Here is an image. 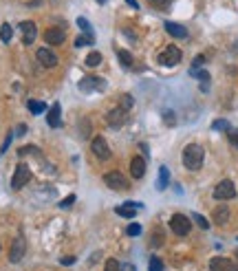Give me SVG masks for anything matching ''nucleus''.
Instances as JSON below:
<instances>
[{
	"label": "nucleus",
	"mask_w": 238,
	"mask_h": 271,
	"mask_svg": "<svg viewBox=\"0 0 238 271\" xmlns=\"http://www.w3.org/2000/svg\"><path fill=\"white\" fill-rule=\"evenodd\" d=\"M203 159H205V152L199 143H190V146L183 148V166H186L187 170H192V172L201 170Z\"/></svg>",
	"instance_id": "f257e3e1"
},
{
	"label": "nucleus",
	"mask_w": 238,
	"mask_h": 271,
	"mask_svg": "<svg viewBox=\"0 0 238 271\" xmlns=\"http://www.w3.org/2000/svg\"><path fill=\"white\" fill-rule=\"evenodd\" d=\"M104 183L110 187V190H128L130 187V183H128V179H126L124 174L119 170H113V172H106L104 174Z\"/></svg>",
	"instance_id": "f03ea898"
},
{
	"label": "nucleus",
	"mask_w": 238,
	"mask_h": 271,
	"mask_svg": "<svg viewBox=\"0 0 238 271\" xmlns=\"http://www.w3.org/2000/svg\"><path fill=\"white\" fill-rule=\"evenodd\" d=\"M29 181H31V168H29L27 163H18L14 176H11V187H14V190H20V187L27 186Z\"/></svg>",
	"instance_id": "7ed1b4c3"
},
{
	"label": "nucleus",
	"mask_w": 238,
	"mask_h": 271,
	"mask_svg": "<svg viewBox=\"0 0 238 271\" xmlns=\"http://www.w3.org/2000/svg\"><path fill=\"white\" fill-rule=\"evenodd\" d=\"M170 229L176 234V236H187V234H190V229H192V223H190V219H187V216L174 214L170 219Z\"/></svg>",
	"instance_id": "20e7f679"
},
{
	"label": "nucleus",
	"mask_w": 238,
	"mask_h": 271,
	"mask_svg": "<svg viewBox=\"0 0 238 271\" xmlns=\"http://www.w3.org/2000/svg\"><path fill=\"white\" fill-rule=\"evenodd\" d=\"M91 150H93V154H95L100 161H108L110 157H113V152H110V148H108V143H106V139L104 137H95L91 141Z\"/></svg>",
	"instance_id": "39448f33"
},
{
	"label": "nucleus",
	"mask_w": 238,
	"mask_h": 271,
	"mask_svg": "<svg viewBox=\"0 0 238 271\" xmlns=\"http://www.w3.org/2000/svg\"><path fill=\"white\" fill-rule=\"evenodd\" d=\"M181 49L179 47H166V51L161 53V55H159V62L163 64V67H174V64H179L181 62Z\"/></svg>",
	"instance_id": "423d86ee"
},
{
	"label": "nucleus",
	"mask_w": 238,
	"mask_h": 271,
	"mask_svg": "<svg viewBox=\"0 0 238 271\" xmlns=\"http://www.w3.org/2000/svg\"><path fill=\"white\" fill-rule=\"evenodd\" d=\"M236 196V187H234V183L229 179H225V181H221L219 186L214 187V199H219V201H229V199H234Z\"/></svg>",
	"instance_id": "0eeeda50"
},
{
	"label": "nucleus",
	"mask_w": 238,
	"mask_h": 271,
	"mask_svg": "<svg viewBox=\"0 0 238 271\" xmlns=\"http://www.w3.org/2000/svg\"><path fill=\"white\" fill-rule=\"evenodd\" d=\"M106 121H108V126H113V128H121V126L128 121V110H124L121 106H117V108H113L108 115H106Z\"/></svg>",
	"instance_id": "6e6552de"
},
{
	"label": "nucleus",
	"mask_w": 238,
	"mask_h": 271,
	"mask_svg": "<svg viewBox=\"0 0 238 271\" xmlns=\"http://www.w3.org/2000/svg\"><path fill=\"white\" fill-rule=\"evenodd\" d=\"M77 86H80V90H84V93H91V90H104L106 80L88 75V77H84V80H80V84Z\"/></svg>",
	"instance_id": "1a4fd4ad"
},
{
	"label": "nucleus",
	"mask_w": 238,
	"mask_h": 271,
	"mask_svg": "<svg viewBox=\"0 0 238 271\" xmlns=\"http://www.w3.org/2000/svg\"><path fill=\"white\" fill-rule=\"evenodd\" d=\"M24 252H27V240H24L22 236H18L14 243H11L9 260L11 262H20V260H22V256H24Z\"/></svg>",
	"instance_id": "9d476101"
},
{
	"label": "nucleus",
	"mask_w": 238,
	"mask_h": 271,
	"mask_svg": "<svg viewBox=\"0 0 238 271\" xmlns=\"http://www.w3.org/2000/svg\"><path fill=\"white\" fill-rule=\"evenodd\" d=\"M38 60H40V64L42 67H47V68H53V67H57V55L51 51V49H47V47H42V49H38Z\"/></svg>",
	"instance_id": "9b49d317"
},
{
	"label": "nucleus",
	"mask_w": 238,
	"mask_h": 271,
	"mask_svg": "<svg viewBox=\"0 0 238 271\" xmlns=\"http://www.w3.org/2000/svg\"><path fill=\"white\" fill-rule=\"evenodd\" d=\"M44 40H47L49 47H57V44H62L67 40V34L62 29H47L44 31Z\"/></svg>",
	"instance_id": "f8f14e48"
},
{
	"label": "nucleus",
	"mask_w": 238,
	"mask_h": 271,
	"mask_svg": "<svg viewBox=\"0 0 238 271\" xmlns=\"http://www.w3.org/2000/svg\"><path fill=\"white\" fill-rule=\"evenodd\" d=\"M20 31H22V42L24 44H31L35 40V35H38V27H35L34 22H20Z\"/></svg>",
	"instance_id": "ddd939ff"
},
{
	"label": "nucleus",
	"mask_w": 238,
	"mask_h": 271,
	"mask_svg": "<svg viewBox=\"0 0 238 271\" xmlns=\"http://www.w3.org/2000/svg\"><path fill=\"white\" fill-rule=\"evenodd\" d=\"M60 117H62V106L60 104H53L51 108H49V113H47V124L51 126V128H60Z\"/></svg>",
	"instance_id": "4468645a"
},
{
	"label": "nucleus",
	"mask_w": 238,
	"mask_h": 271,
	"mask_svg": "<svg viewBox=\"0 0 238 271\" xmlns=\"http://www.w3.org/2000/svg\"><path fill=\"white\" fill-rule=\"evenodd\" d=\"M190 75L192 77H196V80H201V90H203V93H207V90H210V73L207 71H203V68H194L192 67L190 68Z\"/></svg>",
	"instance_id": "2eb2a0df"
},
{
	"label": "nucleus",
	"mask_w": 238,
	"mask_h": 271,
	"mask_svg": "<svg viewBox=\"0 0 238 271\" xmlns=\"http://www.w3.org/2000/svg\"><path fill=\"white\" fill-rule=\"evenodd\" d=\"M137 209H141V205H139V203H133V201H130V203L117 205V209H115V212H117L119 216H124V219H133V216L137 214Z\"/></svg>",
	"instance_id": "dca6fc26"
},
{
	"label": "nucleus",
	"mask_w": 238,
	"mask_h": 271,
	"mask_svg": "<svg viewBox=\"0 0 238 271\" xmlns=\"http://www.w3.org/2000/svg\"><path fill=\"white\" fill-rule=\"evenodd\" d=\"M130 174H133L135 179H143V174H146V159L135 157L133 161H130Z\"/></svg>",
	"instance_id": "f3484780"
},
{
	"label": "nucleus",
	"mask_w": 238,
	"mask_h": 271,
	"mask_svg": "<svg viewBox=\"0 0 238 271\" xmlns=\"http://www.w3.org/2000/svg\"><path fill=\"white\" fill-rule=\"evenodd\" d=\"M166 31L172 35V38H179V40H186V38H187V29L183 27V24L166 22Z\"/></svg>",
	"instance_id": "a211bd4d"
},
{
	"label": "nucleus",
	"mask_w": 238,
	"mask_h": 271,
	"mask_svg": "<svg viewBox=\"0 0 238 271\" xmlns=\"http://www.w3.org/2000/svg\"><path fill=\"white\" fill-rule=\"evenodd\" d=\"M210 271H232V262L227 258H212L210 260Z\"/></svg>",
	"instance_id": "6ab92c4d"
},
{
	"label": "nucleus",
	"mask_w": 238,
	"mask_h": 271,
	"mask_svg": "<svg viewBox=\"0 0 238 271\" xmlns=\"http://www.w3.org/2000/svg\"><path fill=\"white\" fill-rule=\"evenodd\" d=\"M229 220V207L227 205H219L214 209V223L216 225H225Z\"/></svg>",
	"instance_id": "aec40b11"
},
{
	"label": "nucleus",
	"mask_w": 238,
	"mask_h": 271,
	"mask_svg": "<svg viewBox=\"0 0 238 271\" xmlns=\"http://www.w3.org/2000/svg\"><path fill=\"white\" fill-rule=\"evenodd\" d=\"M168 183H170V170L166 166L159 168V181H157V190H166Z\"/></svg>",
	"instance_id": "412c9836"
},
{
	"label": "nucleus",
	"mask_w": 238,
	"mask_h": 271,
	"mask_svg": "<svg viewBox=\"0 0 238 271\" xmlns=\"http://www.w3.org/2000/svg\"><path fill=\"white\" fill-rule=\"evenodd\" d=\"M117 60L124 64L126 68H130V67L135 64V60H133V55H130V51H126V49H119V51H117Z\"/></svg>",
	"instance_id": "4be33fe9"
},
{
	"label": "nucleus",
	"mask_w": 238,
	"mask_h": 271,
	"mask_svg": "<svg viewBox=\"0 0 238 271\" xmlns=\"http://www.w3.org/2000/svg\"><path fill=\"white\" fill-rule=\"evenodd\" d=\"M27 108L31 110L34 115H40V113H44V110H47V104H44V102H38V100H29L27 102Z\"/></svg>",
	"instance_id": "5701e85b"
},
{
	"label": "nucleus",
	"mask_w": 238,
	"mask_h": 271,
	"mask_svg": "<svg viewBox=\"0 0 238 271\" xmlns=\"http://www.w3.org/2000/svg\"><path fill=\"white\" fill-rule=\"evenodd\" d=\"M11 35H14V29H11V24H2V27H0V40H2V42H11Z\"/></svg>",
	"instance_id": "b1692460"
},
{
	"label": "nucleus",
	"mask_w": 238,
	"mask_h": 271,
	"mask_svg": "<svg viewBox=\"0 0 238 271\" xmlns=\"http://www.w3.org/2000/svg\"><path fill=\"white\" fill-rule=\"evenodd\" d=\"M18 154H20V157H24V154H35V157H42V152H40L38 148H34V146H24V148H20Z\"/></svg>",
	"instance_id": "393cba45"
},
{
	"label": "nucleus",
	"mask_w": 238,
	"mask_h": 271,
	"mask_svg": "<svg viewBox=\"0 0 238 271\" xmlns=\"http://www.w3.org/2000/svg\"><path fill=\"white\" fill-rule=\"evenodd\" d=\"M93 42H95V40H93V35L86 34V38H84V35H80V38L75 40V47H91Z\"/></svg>",
	"instance_id": "a878e982"
},
{
	"label": "nucleus",
	"mask_w": 238,
	"mask_h": 271,
	"mask_svg": "<svg viewBox=\"0 0 238 271\" xmlns=\"http://www.w3.org/2000/svg\"><path fill=\"white\" fill-rule=\"evenodd\" d=\"M97 64H102V53H91L86 57V67H97Z\"/></svg>",
	"instance_id": "bb28decb"
},
{
	"label": "nucleus",
	"mask_w": 238,
	"mask_h": 271,
	"mask_svg": "<svg viewBox=\"0 0 238 271\" xmlns=\"http://www.w3.org/2000/svg\"><path fill=\"white\" fill-rule=\"evenodd\" d=\"M133 104H135V100L130 95H121V97H119V106H121L124 110H130V108H133Z\"/></svg>",
	"instance_id": "cd10ccee"
},
{
	"label": "nucleus",
	"mask_w": 238,
	"mask_h": 271,
	"mask_svg": "<svg viewBox=\"0 0 238 271\" xmlns=\"http://www.w3.org/2000/svg\"><path fill=\"white\" fill-rule=\"evenodd\" d=\"M212 128L214 130H225V133H227V130H232V126H229V121H225V119H216L214 124H212Z\"/></svg>",
	"instance_id": "c85d7f7f"
},
{
	"label": "nucleus",
	"mask_w": 238,
	"mask_h": 271,
	"mask_svg": "<svg viewBox=\"0 0 238 271\" xmlns=\"http://www.w3.org/2000/svg\"><path fill=\"white\" fill-rule=\"evenodd\" d=\"M150 271H163V262H161V258H157V256H153L150 258V267H148Z\"/></svg>",
	"instance_id": "c756f323"
},
{
	"label": "nucleus",
	"mask_w": 238,
	"mask_h": 271,
	"mask_svg": "<svg viewBox=\"0 0 238 271\" xmlns=\"http://www.w3.org/2000/svg\"><path fill=\"white\" fill-rule=\"evenodd\" d=\"M77 27L84 29L86 34H91V35H93V27H91V22H88L86 18H77Z\"/></svg>",
	"instance_id": "7c9ffc66"
},
{
	"label": "nucleus",
	"mask_w": 238,
	"mask_h": 271,
	"mask_svg": "<svg viewBox=\"0 0 238 271\" xmlns=\"http://www.w3.org/2000/svg\"><path fill=\"white\" fill-rule=\"evenodd\" d=\"M192 219H194V223L199 225L201 229H210V223H207V220H205L201 214H192Z\"/></svg>",
	"instance_id": "2f4dec72"
},
{
	"label": "nucleus",
	"mask_w": 238,
	"mask_h": 271,
	"mask_svg": "<svg viewBox=\"0 0 238 271\" xmlns=\"http://www.w3.org/2000/svg\"><path fill=\"white\" fill-rule=\"evenodd\" d=\"M126 234H128V236H139V234H141V225L139 223L128 225V227H126Z\"/></svg>",
	"instance_id": "473e14b6"
},
{
	"label": "nucleus",
	"mask_w": 238,
	"mask_h": 271,
	"mask_svg": "<svg viewBox=\"0 0 238 271\" xmlns=\"http://www.w3.org/2000/svg\"><path fill=\"white\" fill-rule=\"evenodd\" d=\"M104 271H119V262L115 260V258H108V260H106Z\"/></svg>",
	"instance_id": "72a5a7b5"
},
{
	"label": "nucleus",
	"mask_w": 238,
	"mask_h": 271,
	"mask_svg": "<svg viewBox=\"0 0 238 271\" xmlns=\"http://www.w3.org/2000/svg\"><path fill=\"white\" fill-rule=\"evenodd\" d=\"M148 2H150L153 7H157V9H166V7L170 5L172 0H148Z\"/></svg>",
	"instance_id": "f704fd0d"
},
{
	"label": "nucleus",
	"mask_w": 238,
	"mask_h": 271,
	"mask_svg": "<svg viewBox=\"0 0 238 271\" xmlns=\"http://www.w3.org/2000/svg\"><path fill=\"white\" fill-rule=\"evenodd\" d=\"M163 119H166L168 126H174V113L172 110H163Z\"/></svg>",
	"instance_id": "c9c22d12"
},
{
	"label": "nucleus",
	"mask_w": 238,
	"mask_h": 271,
	"mask_svg": "<svg viewBox=\"0 0 238 271\" xmlns=\"http://www.w3.org/2000/svg\"><path fill=\"white\" fill-rule=\"evenodd\" d=\"M227 137H229V141H232V146H236L238 148V130H227Z\"/></svg>",
	"instance_id": "e433bc0d"
},
{
	"label": "nucleus",
	"mask_w": 238,
	"mask_h": 271,
	"mask_svg": "<svg viewBox=\"0 0 238 271\" xmlns=\"http://www.w3.org/2000/svg\"><path fill=\"white\" fill-rule=\"evenodd\" d=\"M161 243H163V234H157V236L150 238V245H153V247H157V245H161Z\"/></svg>",
	"instance_id": "4c0bfd02"
},
{
	"label": "nucleus",
	"mask_w": 238,
	"mask_h": 271,
	"mask_svg": "<svg viewBox=\"0 0 238 271\" xmlns=\"http://www.w3.org/2000/svg\"><path fill=\"white\" fill-rule=\"evenodd\" d=\"M75 203V196H68V199H64V201H60V207H68V205H73Z\"/></svg>",
	"instance_id": "58836bf2"
},
{
	"label": "nucleus",
	"mask_w": 238,
	"mask_h": 271,
	"mask_svg": "<svg viewBox=\"0 0 238 271\" xmlns=\"http://www.w3.org/2000/svg\"><path fill=\"white\" fill-rule=\"evenodd\" d=\"M119 271H137V269H135V265H130V262H124V265H119Z\"/></svg>",
	"instance_id": "ea45409f"
},
{
	"label": "nucleus",
	"mask_w": 238,
	"mask_h": 271,
	"mask_svg": "<svg viewBox=\"0 0 238 271\" xmlns=\"http://www.w3.org/2000/svg\"><path fill=\"white\" fill-rule=\"evenodd\" d=\"M11 139H14V133H9V135H7V139H5V143H2V150H0V152H5L7 148H9V143H11Z\"/></svg>",
	"instance_id": "a19ab883"
},
{
	"label": "nucleus",
	"mask_w": 238,
	"mask_h": 271,
	"mask_svg": "<svg viewBox=\"0 0 238 271\" xmlns=\"http://www.w3.org/2000/svg\"><path fill=\"white\" fill-rule=\"evenodd\" d=\"M82 133H84V135H88V133H91V126H88V119H84V121H82Z\"/></svg>",
	"instance_id": "79ce46f5"
},
{
	"label": "nucleus",
	"mask_w": 238,
	"mask_h": 271,
	"mask_svg": "<svg viewBox=\"0 0 238 271\" xmlns=\"http://www.w3.org/2000/svg\"><path fill=\"white\" fill-rule=\"evenodd\" d=\"M60 262H62V265H73V262H75V258H73V256H68V258H62Z\"/></svg>",
	"instance_id": "37998d69"
},
{
	"label": "nucleus",
	"mask_w": 238,
	"mask_h": 271,
	"mask_svg": "<svg viewBox=\"0 0 238 271\" xmlns=\"http://www.w3.org/2000/svg\"><path fill=\"white\" fill-rule=\"evenodd\" d=\"M126 2H128L130 7H135V9H137V7H139V5H137V0H126Z\"/></svg>",
	"instance_id": "c03bdc74"
},
{
	"label": "nucleus",
	"mask_w": 238,
	"mask_h": 271,
	"mask_svg": "<svg viewBox=\"0 0 238 271\" xmlns=\"http://www.w3.org/2000/svg\"><path fill=\"white\" fill-rule=\"evenodd\" d=\"M24 130H27V128H24V126H18V130H16V135H24Z\"/></svg>",
	"instance_id": "a18cd8bd"
},
{
	"label": "nucleus",
	"mask_w": 238,
	"mask_h": 271,
	"mask_svg": "<svg viewBox=\"0 0 238 271\" xmlns=\"http://www.w3.org/2000/svg\"><path fill=\"white\" fill-rule=\"evenodd\" d=\"M97 2H100V5H104V2H108V0H97Z\"/></svg>",
	"instance_id": "49530a36"
},
{
	"label": "nucleus",
	"mask_w": 238,
	"mask_h": 271,
	"mask_svg": "<svg viewBox=\"0 0 238 271\" xmlns=\"http://www.w3.org/2000/svg\"><path fill=\"white\" fill-rule=\"evenodd\" d=\"M232 271H238V265H236V267H232Z\"/></svg>",
	"instance_id": "de8ad7c7"
},
{
	"label": "nucleus",
	"mask_w": 238,
	"mask_h": 271,
	"mask_svg": "<svg viewBox=\"0 0 238 271\" xmlns=\"http://www.w3.org/2000/svg\"><path fill=\"white\" fill-rule=\"evenodd\" d=\"M236 258H238V249H236Z\"/></svg>",
	"instance_id": "09e8293b"
}]
</instances>
